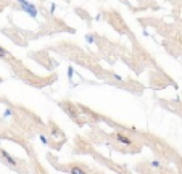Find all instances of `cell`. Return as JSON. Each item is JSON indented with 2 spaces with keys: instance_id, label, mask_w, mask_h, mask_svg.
Returning a JSON list of instances; mask_svg holds the SVG:
<instances>
[{
  "instance_id": "obj_1",
  "label": "cell",
  "mask_w": 182,
  "mask_h": 174,
  "mask_svg": "<svg viewBox=\"0 0 182 174\" xmlns=\"http://www.w3.org/2000/svg\"><path fill=\"white\" fill-rule=\"evenodd\" d=\"M0 157L3 158V161H5L10 168H18V160H16V158H13V157H12V155L8 153L7 150L0 148Z\"/></svg>"
},
{
  "instance_id": "obj_2",
  "label": "cell",
  "mask_w": 182,
  "mask_h": 174,
  "mask_svg": "<svg viewBox=\"0 0 182 174\" xmlns=\"http://www.w3.org/2000/svg\"><path fill=\"white\" fill-rule=\"evenodd\" d=\"M18 3L21 5V8L24 10L26 13H29L32 18H37V10H36V7L32 5V3H29V2H26V0H18Z\"/></svg>"
},
{
  "instance_id": "obj_3",
  "label": "cell",
  "mask_w": 182,
  "mask_h": 174,
  "mask_svg": "<svg viewBox=\"0 0 182 174\" xmlns=\"http://www.w3.org/2000/svg\"><path fill=\"white\" fill-rule=\"evenodd\" d=\"M69 172L71 174H89L87 169L82 168V166H79V164H76V163H73L71 166H69Z\"/></svg>"
},
{
  "instance_id": "obj_4",
  "label": "cell",
  "mask_w": 182,
  "mask_h": 174,
  "mask_svg": "<svg viewBox=\"0 0 182 174\" xmlns=\"http://www.w3.org/2000/svg\"><path fill=\"white\" fill-rule=\"evenodd\" d=\"M116 139H118L119 142H122V143H126V145H131V143H132V140H131V139H127V137H122V135H119V134L116 135Z\"/></svg>"
},
{
  "instance_id": "obj_5",
  "label": "cell",
  "mask_w": 182,
  "mask_h": 174,
  "mask_svg": "<svg viewBox=\"0 0 182 174\" xmlns=\"http://www.w3.org/2000/svg\"><path fill=\"white\" fill-rule=\"evenodd\" d=\"M7 55H8V52L5 50V48H3L2 45H0V56H2V58H3V56H7Z\"/></svg>"
},
{
  "instance_id": "obj_6",
  "label": "cell",
  "mask_w": 182,
  "mask_h": 174,
  "mask_svg": "<svg viewBox=\"0 0 182 174\" xmlns=\"http://www.w3.org/2000/svg\"><path fill=\"white\" fill-rule=\"evenodd\" d=\"M151 166H153V168H161V164H160L158 160H155V161H151Z\"/></svg>"
}]
</instances>
